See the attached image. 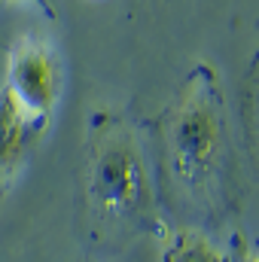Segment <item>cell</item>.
Here are the masks:
<instances>
[{"label": "cell", "mask_w": 259, "mask_h": 262, "mask_svg": "<svg viewBox=\"0 0 259 262\" xmlns=\"http://www.w3.org/2000/svg\"><path fill=\"white\" fill-rule=\"evenodd\" d=\"M79 220L92 247H122L156 223L153 156L119 110H92L82 146Z\"/></svg>", "instance_id": "obj_1"}, {"label": "cell", "mask_w": 259, "mask_h": 262, "mask_svg": "<svg viewBox=\"0 0 259 262\" xmlns=\"http://www.w3.org/2000/svg\"><path fill=\"white\" fill-rule=\"evenodd\" d=\"M64 89V67L52 43L40 37H18L6 64V95L15 107L40 122H49Z\"/></svg>", "instance_id": "obj_3"}, {"label": "cell", "mask_w": 259, "mask_h": 262, "mask_svg": "<svg viewBox=\"0 0 259 262\" xmlns=\"http://www.w3.org/2000/svg\"><path fill=\"white\" fill-rule=\"evenodd\" d=\"M241 131L244 146L259 168V49L253 52L241 79Z\"/></svg>", "instance_id": "obj_6"}, {"label": "cell", "mask_w": 259, "mask_h": 262, "mask_svg": "<svg viewBox=\"0 0 259 262\" xmlns=\"http://www.w3.org/2000/svg\"><path fill=\"white\" fill-rule=\"evenodd\" d=\"M46 125L49 122L25 116L15 107V101L6 92H0V198L15 186Z\"/></svg>", "instance_id": "obj_4"}, {"label": "cell", "mask_w": 259, "mask_h": 262, "mask_svg": "<svg viewBox=\"0 0 259 262\" xmlns=\"http://www.w3.org/2000/svg\"><path fill=\"white\" fill-rule=\"evenodd\" d=\"M232 262H259V250L250 247L241 235L232 241Z\"/></svg>", "instance_id": "obj_7"}, {"label": "cell", "mask_w": 259, "mask_h": 262, "mask_svg": "<svg viewBox=\"0 0 259 262\" xmlns=\"http://www.w3.org/2000/svg\"><path fill=\"white\" fill-rule=\"evenodd\" d=\"M28 3H34L46 18H55V3H52V0H28Z\"/></svg>", "instance_id": "obj_8"}, {"label": "cell", "mask_w": 259, "mask_h": 262, "mask_svg": "<svg viewBox=\"0 0 259 262\" xmlns=\"http://www.w3.org/2000/svg\"><path fill=\"white\" fill-rule=\"evenodd\" d=\"M162 165L192 207L220 210L229 189V116L220 73L207 61L186 73L159 122Z\"/></svg>", "instance_id": "obj_2"}, {"label": "cell", "mask_w": 259, "mask_h": 262, "mask_svg": "<svg viewBox=\"0 0 259 262\" xmlns=\"http://www.w3.org/2000/svg\"><path fill=\"white\" fill-rule=\"evenodd\" d=\"M162 262H232V253L220 250L204 232L180 229L168 238Z\"/></svg>", "instance_id": "obj_5"}]
</instances>
